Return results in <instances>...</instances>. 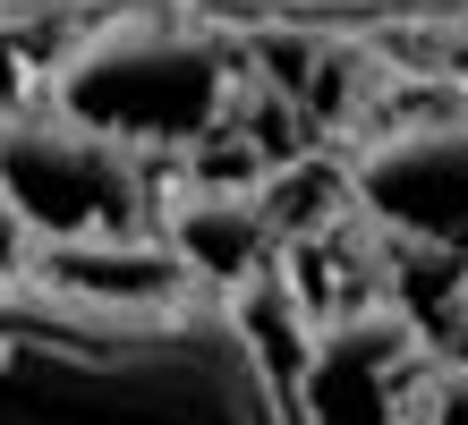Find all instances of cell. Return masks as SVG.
<instances>
[{
	"label": "cell",
	"instance_id": "cell-1",
	"mask_svg": "<svg viewBox=\"0 0 468 425\" xmlns=\"http://www.w3.org/2000/svg\"><path fill=\"white\" fill-rule=\"evenodd\" d=\"M0 425H298L290 383L213 290L77 298L0 272Z\"/></svg>",
	"mask_w": 468,
	"mask_h": 425
},
{
	"label": "cell",
	"instance_id": "cell-2",
	"mask_svg": "<svg viewBox=\"0 0 468 425\" xmlns=\"http://www.w3.org/2000/svg\"><path fill=\"white\" fill-rule=\"evenodd\" d=\"M230 94H239V77H230L222 35H205L187 17H154V9L77 35L51 69V111L128 154L205 145L230 120Z\"/></svg>",
	"mask_w": 468,
	"mask_h": 425
},
{
	"label": "cell",
	"instance_id": "cell-3",
	"mask_svg": "<svg viewBox=\"0 0 468 425\" xmlns=\"http://www.w3.org/2000/svg\"><path fill=\"white\" fill-rule=\"evenodd\" d=\"M0 196L35 239H94V230H145L154 221V179L145 162L112 136L35 111V120H0Z\"/></svg>",
	"mask_w": 468,
	"mask_h": 425
},
{
	"label": "cell",
	"instance_id": "cell-4",
	"mask_svg": "<svg viewBox=\"0 0 468 425\" xmlns=\"http://www.w3.org/2000/svg\"><path fill=\"white\" fill-rule=\"evenodd\" d=\"M426 332L400 306H333L324 324H307L290 366V409L298 425H409L426 400Z\"/></svg>",
	"mask_w": 468,
	"mask_h": 425
},
{
	"label": "cell",
	"instance_id": "cell-5",
	"mask_svg": "<svg viewBox=\"0 0 468 425\" xmlns=\"http://www.w3.org/2000/svg\"><path fill=\"white\" fill-rule=\"evenodd\" d=\"M349 187L383 230L418 239L434 255L468 247V120H409L392 136H375L357 154Z\"/></svg>",
	"mask_w": 468,
	"mask_h": 425
},
{
	"label": "cell",
	"instance_id": "cell-6",
	"mask_svg": "<svg viewBox=\"0 0 468 425\" xmlns=\"http://www.w3.org/2000/svg\"><path fill=\"white\" fill-rule=\"evenodd\" d=\"M162 247L213 298H239L247 281H264L282 264V239H272L256 187H187V196H171L162 205Z\"/></svg>",
	"mask_w": 468,
	"mask_h": 425
},
{
	"label": "cell",
	"instance_id": "cell-7",
	"mask_svg": "<svg viewBox=\"0 0 468 425\" xmlns=\"http://www.w3.org/2000/svg\"><path fill=\"white\" fill-rule=\"evenodd\" d=\"M26 272L51 281V290H77V298H171V290H197L179 272V255L162 247L154 230H94V239H35L26 247Z\"/></svg>",
	"mask_w": 468,
	"mask_h": 425
},
{
	"label": "cell",
	"instance_id": "cell-8",
	"mask_svg": "<svg viewBox=\"0 0 468 425\" xmlns=\"http://www.w3.org/2000/svg\"><path fill=\"white\" fill-rule=\"evenodd\" d=\"M418 425H468V366H434V375H426Z\"/></svg>",
	"mask_w": 468,
	"mask_h": 425
},
{
	"label": "cell",
	"instance_id": "cell-9",
	"mask_svg": "<svg viewBox=\"0 0 468 425\" xmlns=\"http://www.w3.org/2000/svg\"><path fill=\"white\" fill-rule=\"evenodd\" d=\"M26 264V221L9 213V196H0V272H17Z\"/></svg>",
	"mask_w": 468,
	"mask_h": 425
},
{
	"label": "cell",
	"instance_id": "cell-10",
	"mask_svg": "<svg viewBox=\"0 0 468 425\" xmlns=\"http://www.w3.org/2000/svg\"><path fill=\"white\" fill-rule=\"evenodd\" d=\"M460 94H468V43H460Z\"/></svg>",
	"mask_w": 468,
	"mask_h": 425
}]
</instances>
